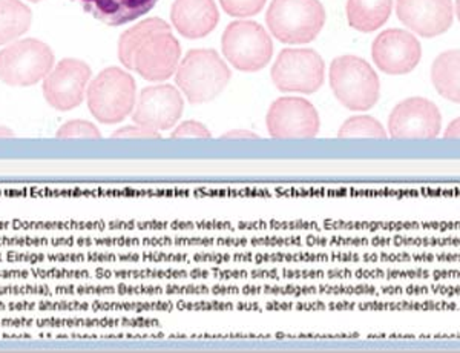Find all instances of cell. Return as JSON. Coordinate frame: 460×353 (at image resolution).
<instances>
[{
	"instance_id": "cell-3",
	"label": "cell",
	"mask_w": 460,
	"mask_h": 353,
	"mask_svg": "<svg viewBox=\"0 0 460 353\" xmlns=\"http://www.w3.org/2000/svg\"><path fill=\"white\" fill-rule=\"evenodd\" d=\"M330 88L350 111L372 110L379 101L381 82L372 65L358 56H341L330 65Z\"/></svg>"
},
{
	"instance_id": "cell-20",
	"label": "cell",
	"mask_w": 460,
	"mask_h": 353,
	"mask_svg": "<svg viewBox=\"0 0 460 353\" xmlns=\"http://www.w3.org/2000/svg\"><path fill=\"white\" fill-rule=\"evenodd\" d=\"M340 138H376L385 140L388 132L381 123L370 116H355L347 119L338 131Z\"/></svg>"
},
{
	"instance_id": "cell-5",
	"label": "cell",
	"mask_w": 460,
	"mask_h": 353,
	"mask_svg": "<svg viewBox=\"0 0 460 353\" xmlns=\"http://www.w3.org/2000/svg\"><path fill=\"white\" fill-rule=\"evenodd\" d=\"M88 108L103 125H117L131 116L137 103L136 80L125 69L106 68L89 82Z\"/></svg>"
},
{
	"instance_id": "cell-14",
	"label": "cell",
	"mask_w": 460,
	"mask_h": 353,
	"mask_svg": "<svg viewBox=\"0 0 460 353\" xmlns=\"http://www.w3.org/2000/svg\"><path fill=\"white\" fill-rule=\"evenodd\" d=\"M396 16L420 38H439L453 27V0H396Z\"/></svg>"
},
{
	"instance_id": "cell-27",
	"label": "cell",
	"mask_w": 460,
	"mask_h": 353,
	"mask_svg": "<svg viewBox=\"0 0 460 353\" xmlns=\"http://www.w3.org/2000/svg\"><path fill=\"white\" fill-rule=\"evenodd\" d=\"M14 132L11 131L10 128L2 127L0 125V138H13Z\"/></svg>"
},
{
	"instance_id": "cell-10",
	"label": "cell",
	"mask_w": 460,
	"mask_h": 353,
	"mask_svg": "<svg viewBox=\"0 0 460 353\" xmlns=\"http://www.w3.org/2000/svg\"><path fill=\"white\" fill-rule=\"evenodd\" d=\"M442 131V114L424 97H410L394 106L388 117V134L394 140H433Z\"/></svg>"
},
{
	"instance_id": "cell-8",
	"label": "cell",
	"mask_w": 460,
	"mask_h": 353,
	"mask_svg": "<svg viewBox=\"0 0 460 353\" xmlns=\"http://www.w3.org/2000/svg\"><path fill=\"white\" fill-rule=\"evenodd\" d=\"M270 75L283 93L314 94L324 84V58L309 48H288L278 56Z\"/></svg>"
},
{
	"instance_id": "cell-16",
	"label": "cell",
	"mask_w": 460,
	"mask_h": 353,
	"mask_svg": "<svg viewBox=\"0 0 460 353\" xmlns=\"http://www.w3.org/2000/svg\"><path fill=\"white\" fill-rule=\"evenodd\" d=\"M108 27H121L147 14L158 0H73Z\"/></svg>"
},
{
	"instance_id": "cell-7",
	"label": "cell",
	"mask_w": 460,
	"mask_h": 353,
	"mask_svg": "<svg viewBox=\"0 0 460 353\" xmlns=\"http://www.w3.org/2000/svg\"><path fill=\"white\" fill-rule=\"evenodd\" d=\"M221 48L226 60L244 73L261 71L272 60V39L257 22H232L223 32Z\"/></svg>"
},
{
	"instance_id": "cell-28",
	"label": "cell",
	"mask_w": 460,
	"mask_h": 353,
	"mask_svg": "<svg viewBox=\"0 0 460 353\" xmlns=\"http://www.w3.org/2000/svg\"><path fill=\"white\" fill-rule=\"evenodd\" d=\"M456 16L460 22V0H456Z\"/></svg>"
},
{
	"instance_id": "cell-6",
	"label": "cell",
	"mask_w": 460,
	"mask_h": 353,
	"mask_svg": "<svg viewBox=\"0 0 460 353\" xmlns=\"http://www.w3.org/2000/svg\"><path fill=\"white\" fill-rule=\"evenodd\" d=\"M53 49L37 39L14 40L0 51V80L10 86H32L54 68Z\"/></svg>"
},
{
	"instance_id": "cell-19",
	"label": "cell",
	"mask_w": 460,
	"mask_h": 353,
	"mask_svg": "<svg viewBox=\"0 0 460 353\" xmlns=\"http://www.w3.org/2000/svg\"><path fill=\"white\" fill-rule=\"evenodd\" d=\"M31 22V10L21 0H0V47L22 38Z\"/></svg>"
},
{
	"instance_id": "cell-23",
	"label": "cell",
	"mask_w": 460,
	"mask_h": 353,
	"mask_svg": "<svg viewBox=\"0 0 460 353\" xmlns=\"http://www.w3.org/2000/svg\"><path fill=\"white\" fill-rule=\"evenodd\" d=\"M112 138H125V140H155L162 138L160 132L151 128L142 127V125H134V127H125L112 134Z\"/></svg>"
},
{
	"instance_id": "cell-26",
	"label": "cell",
	"mask_w": 460,
	"mask_h": 353,
	"mask_svg": "<svg viewBox=\"0 0 460 353\" xmlns=\"http://www.w3.org/2000/svg\"><path fill=\"white\" fill-rule=\"evenodd\" d=\"M444 137L447 140H460V117L451 121L444 132Z\"/></svg>"
},
{
	"instance_id": "cell-15",
	"label": "cell",
	"mask_w": 460,
	"mask_h": 353,
	"mask_svg": "<svg viewBox=\"0 0 460 353\" xmlns=\"http://www.w3.org/2000/svg\"><path fill=\"white\" fill-rule=\"evenodd\" d=\"M171 21L183 38L195 40L214 31L220 22V13L214 0H175Z\"/></svg>"
},
{
	"instance_id": "cell-24",
	"label": "cell",
	"mask_w": 460,
	"mask_h": 353,
	"mask_svg": "<svg viewBox=\"0 0 460 353\" xmlns=\"http://www.w3.org/2000/svg\"><path fill=\"white\" fill-rule=\"evenodd\" d=\"M209 129L203 123L197 120L183 121L177 129L172 132V138H210Z\"/></svg>"
},
{
	"instance_id": "cell-9",
	"label": "cell",
	"mask_w": 460,
	"mask_h": 353,
	"mask_svg": "<svg viewBox=\"0 0 460 353\" xmlns=\"http://www.w3.org/2000/svg\"><path fill=\"white\" fill-rule=\"evenodd\" d=\"M267 131L277 140H310L319 134V114L303 97H281L266 116Z\"/></svg>"
},
{
	"instance_id": "cell-18",
	"label": "cell",
	"mask_w": 460,
	"mask_h": 353,
	"mask_svg": "<svg viewBox=\"0 0 460 353\" xmlns=\"http://www.w3.org/2000/svg\"><path fill=\"white\" fill-rule=\"evenodd\" d=\"M431 82L440 97L460 105V49L445 51L434 58Z\"/></svg>"
},
{
	"instance_id": "cell-2",
	"label": "cell",
	"mask_w": 460,
	"mask_h": 353,
	"mask_svg": "<svg viewBox=\"0 0 460 353\" xmlns=\"http://www.w3.org/2000/svg\"><path fill=\"white\" fill-rule=\"evenodd\" d=\"M230 69L215 49H190L175 71V82L192 105L217 99L230 82Z\"/></svg>"
},
{
	"instance_id": "cell-13",
	"label": "cell",
	"mask_w": 460,
	"mask_h": 353,
	"mask_svg": "<svg viewBox=\"0 0 460 353\" xmlns=\"http://www.w3.org/2000/svg\"><path fill=\"white\" fill-rule=\"evenodd\" d=\"M184 101L177 88L171 84L147 86L137 99L132 120L137 125L166 131L183 116Z\"/></svg>"
},
{
	"instance_id": "cell-25",
	"label": "cell",
	"mask_w": 460,
	"mask_h": 353,
	"mask_svg": "<svg viewBox=\"0 0 460 353\" xmlns=\"http://www.w3.org/2000/svg\"><path fill=\"white\" fill-rule=\"evenodd\" d=\"M225 140H258L260 136L253 132L246 131V129H235V131L226 132L223 136Z\"/></svg>"
},
{
	"instance_id": "cell-1",
	"label": "cell",
	"mask_w": 460,
	"mask_h": 353,
	"mask_svg": "<svg viewBox=\"0 0 460 353\" xmlns=\"http://www.w3.org/2000/svg\"><path fill=\"white\" fill-rule=\"evenodd\" d=\"M119 58L125 68L149 82L172 77L181 58V45L168 22L151 17L138 22L121 34Z\"/></svg>"
},
{
	"instance_id": "cell-21",
	"label": "cell",
	"mask_w": 460,
	"mask_h": 353,
	"mask_svg": "<svg viewBox=\"0 0 460 353\" xmlns=\"http://www.w3.org/2000/svg\"><path fill=\"white\" fill-rule=\"evenodd\" d=\"M56 137L60 140H99L102 132L88 120H71L58 128Z\"/></svg>"
},
{
	"instance_id": "cell-11",
	"label": "cell",
	"mask_w": 460,
	"mask_h": 353,
	"mask_svg": "<svg viewBox=\"0 0 460 353\" xmlns=\"http://www.w3.org/2000/svg\"><path fill=\"white\" fill-rule=\"evenodd\" d=\"M93 71L79 58H63L43 79V97L58 111H71L82 105Z\"/></svg>"
},
{
	"instance_id": "cell-17",
	"label": "cell",
	"mask_w": 460,
	"mask_h": 353,
	"mask_svg": "<svg viewBox=\"0 0 460 353\" xmlns=\"http://www.w3.org/2000/svg\"><path fill=\"white\" fill-rule=\"evenodd\" d=\"M347 21L359 32L377 31L392 16L393 0H347Z\"/></svg>"
},
{
	"instance_id": "cell-12",
	"label": "cell",
	"mask_w": 460,
	"mask_h": 353,
	"mask_svg": "<svg viewBox=\"0 0 460 353\" xmlns=\"http://www.w3.org/2000/svg\"><path fill=\"white\" fill-rule=\"evenodd\" d=\"M372 57L377 69L385 75H410L422 58V47L411 32L392 28L375 39Z\"/></svg>"
},
{
	"instance_id": "cell-22",
	"label": "cell",
	"mask_w": 460,
	"mask_h": 353,
	"mask_svg": "<svg viewBox=\"0 0 460 353\" xmlns=\"http://www.w3.org/2000/svg\"><path fill=\"white\" fill-rule=\"evenodd\" d=\"M267 0H220L223 10L232 17H252L261 13Z\"/></svg>"
},
{
	"instance_id": "cell-29",
	"label": "cell",
	"mask_w": 460,
	"mask_h": 353,
	"mask_svg": "<svg viewBox=\"0 0 460 353\" xmlns=\"http://www.w3.org/2000/svg\"><path fill=\"white\" fill-rule=\"evenodd\" d=\"M30 2H34V4H39V2H42V0H30Z\"/></svg>"
},
{
	"instance_id": "cell-4",
	"label": "cell",
	"mask_w": 460,
	"mask_h": 353,
	"mask_svg": "<svg viewBox=\"0 0 460 353\" xmlns=\"http://www.w3.org/2000/svg\"><path fill=\"white\" fill-rule=\"evenodd\" d=\"M325 10L319 0H273L266 23L273 38L288 45L314 42L325 25Z\"/></svg>"
}]
</instances>
